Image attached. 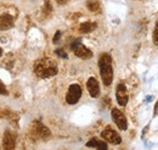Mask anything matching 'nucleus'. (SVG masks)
I'll return each mask as SVG.
<instances>
[{
  "label": "nucleus",
  "instance_id": "nucleus-14",
  "mask_svg": "<svg viewBox=\"0 0 158 150\" xmlns=\"http://www.w3.org/2000/svg\"><path fill=\"white\" fill-rule=\"evenodd\" d=\"M88 9L90 10V11H99L100 10V4H99V1L98 0H89L88 1Z\"/></svg>",
  "mask_w": 158,
  "mask_h": 150
},
{
  "label": "nucleus",
  "instance_id": "nucleus-22",
  "mask_svg": "<svg viewBox=\"0 0 158 150\" xmlns=\"http://www.w3.org/2000/svg\"><path fill=\"white\" fill-rule=\"evenodd\" d=\"M2 55V50H1V48H0V56Z\"/></svg>",
  "mask_w": 158,
  "mask_h": 150
},
{
  "label": "nucleus",
  "instance_id": "nucleus-1",
  "mask_svg": "<svg viewBox=\"0 0 158 150\" xmlns=\"http://www.w3.org/2000/svg\"><path fill=\"white\" fill-rule=\"evenodd\" d=\"M100 73L102 77V82L105 86H110L113 79V68H112V59L108 54H102L99 60Z\"/></svg>",
  "mask_w": 158,
  "mask_h": 150
},
{
  "label": "nucleus",
  "instance_id": "nucleus-9",
  "mask_svg": "<svg viewBox=\"0 0 158 150\" xmlns=\"http://www.w3.org/2000/svg\"><path fill=\"white\" fill-rule=\"evenodd\" d=\"M116 95H117V101L120 106H125L128 104V93H127V88L124 84L122 83L118 84Z\"/></svg>",
  "mask_w": 158,
  "mask_h": 150
},
{
  "label": "nucleus",
  "instance_id": "nucleus-12",
  "mask_svg": "<svg viewBox=\"0 0 158 150\" xmlns=\"http://www.w3.org/2000/svg\"><path fill=\"white\" fill-rule=\"evenodd\" d=\"M86 147L89 148H96L98 150H107V144L102 140H99V139H95L93 138L91 140H89L86 143Z\"/></svg>",
  "mask_w": 158,
  "mask_h": 150
},
{
  "label": "nucleus",
  "instance_id": "nucleus-21",
  "mask_svg": "<svg viewBox=\"0 0 158 150\" xmlns=\"http://www.w3.org/2000/svg\"><path fill=\"white\" fill-rule=\"evenodd\" d=\"M67 1H68V0H57V2H59V4H61V5H62V4H66Z\"/></svg>",
  "mask_w": 158,
  "mask_h": 150
},
{
  "label": "nucleus",
  "instance_id": "nucleus-16",
  "mask_svg": "<svg viewBox=\"0 0 158 150\" xmlns=\"http://www.w3.org/2000/svg\"><path fill=\"white\" fill-rule=\"evenodd\" d=\"M153 43L158 45V22L156 24V28H155V32H153Z\"/></svg>",
  "mask_w": 158,
  "mask_h": 150
},
{
  "label": "nucleus",
  "instance_id": "nucleus-5",
  "mask_svg": "<svg viewBox=\"0 0 158 150\" xmlns=\"http://www.w3.org/2000/svg\"><path fill=\"white\" fill-rule=\"evenodd\" d=\"M32 133H33V135L35 138H43V139L44 138H49L50 134H51L50 131H49V128L46 126H44L39 121L34 122V125L32 127Z\"/></svg>",
  "mask_w": 158,
  "mask_h": 150
},
{
  "label": "nucleus",
  "instance_id": "nucleus-8",
  "mask_svg": "<svg viewBox=\"0 0 158 150\" xmlns=\"http://www.w3.org/2000/svg\"><path fill=\"white\" fill-rule=\"evenodd\" d=\"M15 144H16L15 135L10 131H6L4 133V139H2L4 150H15Z\"/></svg>",
  "mask_w": 158,
  "mask_h": 150
},
{
  "label": "nucleus",
  "instance_id": "nucleus-19",
  "mask_svg": "<svg viewBox=\"0 0 158 150\" xmlns=\"http://www.w3.org/2000/svg\"><path fill=\"white\" fill-rule=\"evenodd\" d=\"M60 37H61V32H56V34H55V37H54V40H52V42H54V43H57V42H59L60 40Z\"/></svg>",
  "mask_w": 158,
  "mask_h": 150
},
{
  "label": "nucleus",
  "instance_id": "nucleus-17",
  "mask_svg": "<svg viewBox=\"0 0 158 150\" xmlns=\"http://www.w3.org/2000/svg\"><path fill=\"white\" fill-rule=\"evenodd\" d=\"M55 53H56V55H59V56L62 57V59H67V54H66V53H64L62 49H57Z\"/></svg>",
  "mask_w": 158,
  "mask_h": 150
},
{
  "label": "nucleus",
  "instance_id": "nucleus-2",
  "mask_svg": "<svg viewBox=\"0 0 158 150\" xmlns=\"http://www.w3.org/2000/svg\"><path fill=\"white\" fill-rule=\"evenodd\" d=\"M34 72L40 78H48L57 73V66L56 64L50 59H41L34 66Z\"/></svg>",
  "mask_w": 158,
  "mask_h": 150
},
{
  "label": "nucleus",
  "instance_id": "nucleus-3",
  "mask_svg": "<svg viewBox=\"0 0 158 150\" xmlns=\"http://www.w3.org/2000/svg\"><path fill=\"white\" fill-rule=\"evenodd\" d=\"M71 48H72L73 53L78 57H80V59H85V60H86V59H90V57L93 56V53H91L86 46H84L79 39L74 40V42L72 43Z\"/></svg>",
  "mask_w": 158,
  "mask_h": 150
},
{
  "label": "nucleus",
  "instance_id": "nucleus-20",
  "mask_svg": "<svg viewBox=\"0 0 158 150\" xmlns=\"http://www.w3.org/2000/svg\"><path fill=\"white\" fill-rule=\"evenodd\" d=\"M157 113H158V101L156 103V105H155V111H153V115L156 116Z\"/></svg>",
  "mask_w": 158,
  "mask_h": 150
},
{
  "label": "nucleus",
  "instance_id": "nucleus-13",
  "mask_svg": "<svg viewBox=\"0 0 158 150\" xmlns=\"http://www.w3.org/2000/svg\"><path fill=\"white\" fill-rule=\"evenodd\" d=\"M95 28H96V23H94V22H84L83 24H80L79 32L80 33H90Z\"/></svg>",
  "mask_w": 158,
  "mask_h": 150
},
{
  "label": "nucleus",
  "instance_id": "nucleus-11",
  "mask_svg": "<svg viewBox=\"0 0 158 150\" xmlns=\"http://www.w3.org/2000/svg\"><path fill=\"white\" fill-rule=\"evenodd\" d=\"M14 26V17L5 14V15H1L0 16V31H5V29H9Z\"/></svg>",
  "mask_w": 158,
  "mask_h": 150
},
{
  "label": "nucleus",
  "instance_id": "nucleus-7",
  "mask_svg": "<svg viewBox=\"0 0 158 150\" xmlns=\"http://www.w3.org/2000/svg\"><path fill=\"white\" fill-rule=\"evenodd\" d=\"M101 137H102L103 139H106L107 142L112 143V144H119V143L122 142V138H120V135H119V134L116 131L111 130V128H107V130H105V131L101 133Z\"/></svg>",
  "mask_w": 158,
  "mask_h": 150
},
{
  "label": "nucleus",
  "instance_id": "nucleus-4",
  "mask_svg": "<svg viewBox=\"0 0 158 150\" xmlns=\"http://www.w3.org/2000/svg\"><path fill=\"white\" fill-rule=\"evenodd\" d=\"M81 96V88L79 87L78 84H72L67 92V95H66V101L71 105L73 104H77L79 101Z\"/></svg>",
  "mask_w": 158,
  "mask_h": 150
},
{
  "label": "nucleus",
  "instance_id": "nucleus-15",
  "mask_svg": "<svg viewBox=\"0 0 158 150\" xmlns=\"http://www.w3.org/2000/svg\"><path fill=\"white\" fill-rule=\"evenodd\" d=\"M0 94H1V95H7V94H9L6 87H5V84H4L1 81H0Z\"/></svg>",
  "mask_w": 158,
  "mask_h": 150
},
{
  "label": "nucleus",
  "instance_id": "nucleus-6",
  "mask_svg": "<svg viewBox=\"0 0 158 150\" xmlns=\"http://www.w3.org/2000/svg\"><path fill=\"white\" fill-rule=\"evenodd\" d=\"M112 118L114 121V123L118 126L119 130H127L128 127V122H127V118L124 116V113L122 111H119L118 109H113L112 110Z\"/></svg>",
  "mask_w": 158,
  "mask_h": 150
},
{
  "label": "nucleus",
  "instance_id": "nucleus-18",
  "mask_svg": "<svg viewBox=\"0 0 158 150\" xmlns=\"http://www.w3.org/2000/svg\"><path fill=\"white\" fill-rule=\"evenodd\" d=\"M44 11H45L46 14H50V12H51V5H50V2H49V1H46V2H45Z\"/></svg>",
  "mask_w": 158,
  "mask_h": 150
},
{
  "label": "nucleus",
  "instance_id": "nucleus-10",
  "mask_svg": "<svg viewBox=\"0 0 158 150\" xmlns=\"http://www.w3.org/2000/svg\"><path fill=\"white\" fill-rule=\"evenodd\" d=\"M86 87H88V90L90 95L93 98H98L100 94V86H99V82L96 81V78L94 77H90L88 83H86Z\"/></svg>",
  "mask_w": 158,
  "mask_h": 150
}]
</instances>
